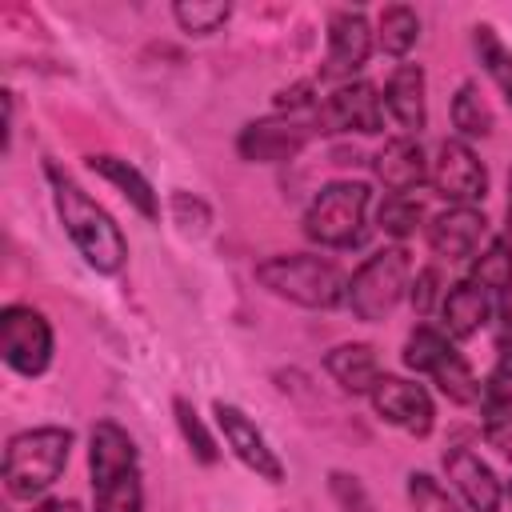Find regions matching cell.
I'll return each instance as SVG.
<instances>
[{
    "label": "cell",
    "instance_id": "cell-8",
    "mask_svg": "<svg viewBox=\"0 0 512 512\" xmlns=\"http://www.w3.org/2000/svg\"><path fill=\"white\" fill-rule=\"evenodd\" d=\"M56 352L52 324L32 304H8L0 312V356L16 376H44Z\"/></svg>",
    "mask_w": 512,
    "mask_h": 512
},
{
    "label": "cell",
    "instance_id": "cell-27",
    "mask_svg": "<svg viewBox=\"0 0 512 512\" xmlns=\"http://www.w3.org/2000/svg\"><path fill=\"white\" fill-rule=\"evenodd\" d=\"M172 412H176V428H180L188 452H192L200 464H216V460H220V448H216V436L208 432V424L200 420L196 404H192L188 396H176V400H172Z\"/></svg>",
    "mask_w": 512,
    "mask_h": 512
},
{
    "label": "cell",
    "instance_id": "cell-14",
    "mask_svg": "<svg viewBox=\"0 0 512 512\" xmlns=\"http://www.w3.org/2000/svg\"><path fill=\"white\" fill-rule=\"evenodd\" d=\"M320 128L324 132H360L376 136L384 132V96L372 80H348L336 84L328 100H320Z\"/></svg>",
    "mask_w": 512,
    "mask_h": 512
},
{
    "label": "cell",
    "instance_id": "cell-5",
    "mask_svg": "<svg viewBox=\"0 0 512 512\" xmlns=\"http://www.w3.org/2000/svg\"><path fill=\"white\" fill-rule=\"evenodd\" d=\"M412 284V260L404 244H384L372 256L360 260V268L348 276L344 308L360 324H380L396 312V304L408 296Z\"/></svg>",
    "mask_w": 512,
    "mask_h": 512
},
{
    "label": "cell",
    "instance_id": "cell-9",
    "mask_svg": "<svg viewBox=\"0 0 512 512\" xmlns=\"http://www.w3.org/2000/svg\"><path fill=\"white\" fill-rule=\"evenodd\" d=\"M428 184L448 208H476L488 196V168L468 140L444 136L428 164Z\"/></svg>",
    "mask_w": 512,
    "mask_h": 512
},
{
    "label": "cell",
    "instance_id": "cell-2",
    "mask_svg": "<svg viewBox=\"0 0 512 512\" xmlns=\"http://www.w3.org/2000/svg\"><path fill=\"white\" fill-rule=\"evenodd\" d=\"M92 512H144L140 448L116 420H96L88 432Z\"/></svg>",
    "mask_w": 512,
    "mask_h": 512
},
{
    "label": "cell",
    "instance_id": "cell-19",
    "mask_svg": "<svg viewBox=\"0 0 512 512\" xmlns=\"http://www.w3.org/2000/svg\"><path fill=\"white\" fill-rule=\"evenodd\" d=\"M496 304H492V292L480 288L476 280H456L444 300H440V332L448 340H472L488 320H492Z\"/></svg>",
    "mask_w": 512,
    "mask_h": 512
},
{
    "label": "cell",
    "instance_id": "cell-13",
    "mask_svg": "<svg viewBox=\"0 0 512 512\" xmlns=\"http://www.w3.org/2000/svg\"><path fill=\"white\" fill-rule=\"evenodd\" d=\"M368 400H372V412L384 424H392V428H400L408 436H428L432 424H436L432 392L424 384H416V380H404V376H388L384 372L376 380V388L368 392Z\"/></svg>",
    "mask_w": 512,
    "mask_h": 512
},
{
    "label": "cell",
    "instance_id": "cell-4",
    "mask_svg": "<svg viewBox=\"0 0 512 512\" xmlns=\"http://www.w3.org/2000/svg\"><path fill=\"white\" fill-rule=\"evenodd\" d=\"M256 284L268 288L272 296L300 304V308H340L348 292V276L340 272L336 260L316 256V252H276L256 264Z\"/></svg>",
    "mask_w": 512,
    "mask_h": 512
},
{
    "label": "cell",
    "instance_id": "cell-10",
    "mask_svg": "<svg viewBox=\"0 0 512 512\" xmlns=\"http://www.w3.org/2000/svg\"><path fill=\"white\" fill-rule=\"evenodd\" d=\"M312 132H324L320 128V108L316 112H304V116H268V120H252L240 128L236 136V152L252 164H280V160H292L308 140Z\"/></svg>",
    "mask_w": 512,
    "mask_h": 512
},
{
    "label": "cell",
    "instance_id": "cell-33",
    "mask_svg": "<svg viewBox=\"0 0 512 512\" xmlns=\"http://www.w3.org/2000/svg\"><path fill=\"white\" fill-rule=\"evenodd\" d=\"M488 380H500V384H512V340L500 336L496 340V372Z\"/></svg>",
    "mask_w": 512,
    "mask_h": 512
},
{
    "label": "cell",
    "instance_id": "cell-26",
    "mask_svg": "<svg viewBox=\"0 0 512 512\" xmlns=\"http://www.w3.org/2000/svg\"><path fill=\"white\" fill-rule=\"evenodd\" d=\"M472 52H476L480 68L492 76V84L500 88V96H504L508 108H512V52L504 48V40L496 36L492 24H476V28H472Z\"/></svg>",
    "mask_w": 512,
    "mask_h": 512
},
{
    "label": "cell",
    "instance_id": "cell-16",
    "mask_svg": "<svg viewBox=\"0 0 512 512\" xmlns=\"http://www.w3.org/2000/svg\"><path fill=\"white\" fill-rule=\"evenodd\" d=\"M372 164V176L384 184L388 196H412L416 188L428 184V152L420 144V136H392L376 148V156L368 160Z\"/></svg>",
    "mask_w": 512,
    "mask_h": 512
},
{
    "label": "cell",
    "instance_id": "cell-20",
    "mask_svg": "<svg viewBox=\"0 0 512 512\" xmlns=\"http://www.w3.org/2000/svg\"><path fill=\"white\" fill-rule=\"evenodd\" d=\"M324 372L348 392V396H368L376 388V380L384 376L380 356L368 340H344L324 356Z\"/></svg>",
    "mask_w": 512,
    "mask_h": 512
},
{
    "label": "cell",
    "instance_id": "cell-21",
    "mask_svg": "<svg viewBox=\"0 0 512 512\" xmlns=\"http://www.w3.org/2000/svg\"><path fill=\"white\" fill-rule=\"evenodd\" d=\"M88 168H92L100 180H108L112 188H120V196H124L144 220H156V216H160V196H156L152 180H148L132 160L112 156V152H92V156H88Z\"/></svg>",
    "mask_w": 512,
    "mask_h": 512
},
{
    "label": "cell",
    "instance_id": "cell-37",
    "mask_svg": "<svg viewBox=\"0 0 512 512\" xmlns=\"http://www.w3.org/2000/svg\"><path fill=\"white\" fill-rule=\"evenodd\" d=\"M52 504H56V500H48V504H36L32 512H52Z\"/></svg>",
    "mask_w": 512,
    "mask_h": 512
},
{
    "label": "cell",
    "instance_id": "cell-35",
    "mask_svg": "<svg viewBox=\"0 0 512 512\" xmlns=\"http://www.w3.org/2000/svg\"><path fill=\"white\" fill-rule=\"evenodd\" d=\"M504 236L512 240V168H508V204H504Z\"/></svg>",
    "mask_w": 512,
    "mask_h": 512
},
{
    "label": "cell",
    "instance_id": "cell-15",
    "mask_svg": "<svg viewBox=\"0 0 512 512\" xmlns=\"http://www.w3.org/2000/svg\"><path fill=\"white\" fill-rule=\"evenodd\" d=\"M444 476L452 484V492L468 504V512H500L504 504V484L492 472L488 460H480V452H472L468 444H452L440 456Z\"/></svg>",
    "mask_w": 512,
    "mask_h": 512
},
{
    "label": "cell",
    "instance_id": "cell-24",
    "mask_svg": "<svg viewBox=\"0 0 512 512\" xmlns=\"http://www.w3.org/2000/svg\"><path fill=\"white\" fill-rule=\"evenodd\" d=\"M416 40H420V16H416L408 4H388V8H380V16H376V48H380L384 56L404 60V56L416 48Z\"/></svg>",
    "mask_w": 512,
    "mask_h": 512
},
{
    "label": "cell",
    "instance_id": "cell-6",
    "mask_svg": "<svg viewBox=\"0 0 512 512\" xmlns=\"http://www.w3.org/2000/svg\"><path fill=\"white\" fill-rule=\"evenodd\" d=\"M368 208L372 188L364 180H332L312 196L304 212V236L320 248H356L368 232Z\"/></svg>",
    "mask_w": 512,
    "mask_h": 512
},
{
    "label": "cell",
    "instance_id": "cell-31",
    "mask_svg": "<svg viewBox=\"0 0 512 512\" xmlns=\"http://www.w3.org/2000/svg\"><path fill=\"white\" fill-rule=\"evenodd\" d=\"M328 492H332V500H336L340 512H376V504H372L368 488L360 484V476H352L344 468H332L328 472Z\"/></svg>",
    "mask_w": 512,
    "mask_h": 512
},
{
    "label": "cell",
    "instance_id": "cell-36",
    "mask_svg": "<svg viewBox=\"0 0 512 512\" xmlns=\"http://www.w3.org/2000/svg\"><path fill=\"white\" fill-rule=\"evenodd\" d=\"M52 512H84V508H80L76 500H56V504H52Z\"/></svg>",
    "mask_w": 512,
    "mask_h": 512
},
{
    "label": "cell",
    "instance_id": "cell-17",
    "mask_svg": "<svg viewBox=\"0 0 512 512\" xmlns=\"http://www.w3.org/2000/svg\"><path fill=\"white\" fill-rule=\"evenodd\" d=\"M488 244V216L480 208H444L428 224V248L436 260H472Z\"/></svg>",
    "mask_w": 512,
    "mask_h": 512
},
{
    "label": "cell",
    "instance_id": "cell-32",
    "mask_svg": "<svg viewBox=\"0 0 512 512\" xmlns=\"http://www.w3.org/2000/svg\"><path fill=\"white\" fill-rule=\"evenodd\" d=\"M440 284H444V280H440V268H436V264H424V268L412 276L408 300H412V312H416L420 320L440 308V300H444V292H448V288H440Z\"/></svg>",
    "mask_w": 512,
    "mask_h": 512
},
{
    "label": "cell",
    "instance_id": "cell-25",
    "mask_svg": "<svg viewBox=\"0 0 512 512\" xmlns=\"http://www.w3.org/2000/svg\"><path fill=\"white\" fill-rule=\"evenodd\" d=\"M492 124H496V116H492V104L484 100L480 84L464 80L456 88V96H452V128H456V136L460 140H484V136H492Z\"/></svg>",
    "mask_w": 512,
    "mask_h": 512
},
{
    "label": "cell",
    "instance_id": "cell-38",
    "mask_svg": "<svg viewBox=\"0 0 512 512\" xmlns=\"http://www.w3.org/2000/svg\"><path fill=\"white\" fill-rule=\"evenodd\" d=\"M508 500H512V484H508Z\"/></svg>",
    "mask_w": 512,
    "mask_h": 512
},
{
    "label": "cell",
    "instance_id": "cell-22",
    "mask_svg": "<svg viewBox=\"0 0 512 512\" xmlns=\"http://www.w3.org/2000/svg\"><path fill=\"white\" fill-rule=\"evenodd\" d=\"M480 428H484V440L512 464V384H500V380L484 384Z\"/></svg>",
    "mask_w": 512,
    "mask_h": 512
},
{
    "label": "cell",
    "instance_id": "cell-18",
    "mask_svg": "<svg viewBox=\"0 0 512 512\" xmlns=\"http://www.w3.org/2000/svg\"><path fill=\"white\" fill-rule=\"evenodd\" d=\"M384 112L404 128V136H420L428 128V76L420 64H396L384 84Z\"/></svg>",
    "mask_w": 512,
    "mask_h": 512
},
{
    "label": "cell",
    "instance_id": "cell-30",
    "mask_svg": "<svg viewBox=\"0 0 512 512\" xmlns=\"http://www.w3.org/2000/svg\"><path fill=\"white\" fill-rule=\"evenodd\" d=\"M408 508L412 512H460V500L432 472H408Z\"/></svg>",
    "mask_w": 512,
    "mask_h": 512
},
{
    "label": "cell",
    "instance_id": "cell-3",
    "mask_svg": "<svg viewBox=\"0 0 512 512\" xmlns=\"http://www.w3.org/2000/svg\"><path fill=\"white\" fill-rule=\"evenodd\" d=\"M72 444H76V432L64 424H40V428L12 432L4 444V464H0L8 496L28 500V504L40 500L64 476Z\"/></svg>",
    "mask_w": 512,
    "mask_h": 512
},
{
    "label": "cell",
    "instance_id": "cell-29",
    "mask_svg": "<svg viewBox=\"0 0 512 512\" xmlns=\"http://www.w3.org/2000/svg\"><path fill=\"white\" fill-rule=\"evenodd\" d=\"M172 16L188 36H212L228 24L232 8L228 4H208V0H180V4H172Z\"/></svg>",
    "mask_w": 512,
    "mask_h": 512
},
{
    "label": "cell",
    "instance_id": "cell-34",
    "mask_svg": "<svg viewBox=\"0 0 512 512\" xmlns=\"http://www.w3.org/2000/svg\"><path fill=\"white\" fill-rule=\"evenodd\" d=\"M496 316H500V336L512 340V288L496 296Z\"/></svg>",
    "mask_w": 512,
    "mask_h": 512
},
{
    "label": "cell",
    "instance_id": "cell-23",
    "mask_svg": "<svg viewBox=\"0 0 512 512\" xmlns=\"http://www.w3.org/2000/svg\"><path fill=\"white\" fill-rule=\"evenodd\" d=\"M468 280H476L496 296L512 288V240L504 232L488 236V244L468 260Z\"/></svg>",
    "mask_w": 512,
    "mask_h": 512
},
{
    "label": "cell",
    "instance_id": "cell-1",
    "mask_svg": "<svg viewBox=\"0 0 512 512\" xmlns=\"http://www.w3.org/2000/svg\"><path fill=\"white\" fill-rule=\"evenodd\" d=\"M44 176H48L52 204H56V216H60L72 248L84 256V264L92 272L116 276L128 264V240H124L120 224L112 220V212L100 208L60 164H44Z\"/></svg>",
    "mask_w": 512,
    "mask_h": 512
},
{
    "label": "cell",
    "instance_id": "cell-11",
    "mask_svg": "<svg viewBox=\"0 0 512 512\" xmlns=\"http://www.w3.org/2000/svg\"><path fill=\"white\" fill-rule=\"evenodd\" d=\"M212 416H216V428H220L228 452H232L248 472H256V476L268 480V484H280V480H284V460L276 456V448L268 444V436L256 428V420H252L240 404L216 400V404H212Z\"/></svg>",
    "mask_w": 512,
    "mask_h": 512
},
{
    "label": "cell",
    "instance_id": "cell-12",
    "mask_svg": "<svg viewBox=\"0 0 512 512\" xmlns=\"http://www.w3.org/2000/svg\"><path fill=\"white\" fill-rule=\"evenodd\" d=\"M376 48V28L360 8H336L328 20V56L320 68V80H340L348 84L372 56Z\"/></svg>",
    "mask_w": 512,
    "mask_h": 512
},
{
    "label": "cell",
    "instance_id": "cell-7",
    "mask_svg": "<svg viewBox=\"0 0 512 512\" xmlns=\"http://www.w3.org/2000/svg\"><path fill=\"white\" fill-rule=\"evenodd\" d=\"M404 364L416 376H428L440 388V396H448L452 404H464L468 408V404H480V396H484V384L476 380L472 364L456 352V344L440 328H432L424 320L404 340Z\"/></svg>",
    "mask_w": 512,
    "mask_h": 512
},
{
    "label": "cell",
    "instance_id": "cell-28",
    "mask_svg": "<svg viewBox=\"0 0 512 512\" xmlns=\"http://www.w3.org/2000/svg\"><path fill=\"white\" fill-rule=\"evenodd\" d=\"M420 220H424V208H420L416 196H388L384 192V200L376 204V228L384 236H392L396 244L408 240L420 228Z\"/></svg>",
    "mask_w": 512,
    "mask_h": 512
}]
</instances>
